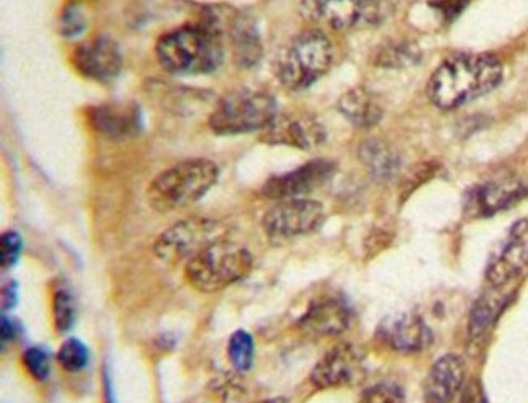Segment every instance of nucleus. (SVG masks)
I'll return each mask as SVG.
<instances>
[{"mask_svg":"<svg viewBox=\"0 0 528 403\" xmlns=\"http://www.w3.org/2000/svg\"><path fill=\"white\" fill-rule=\"evenodd\" d=\"M324 221V205L304 197L278 200V204L269 208L262 218V228L272 243H285L299 236L316 233Z\"/></svg>","mask_w":528,"mask_h":403,"instance_id":"obj_9","label":"nucleus"},{"mask_svg":"<svg viewBox=\"0 0 528 403\" xmlns=\"http://www.w3.org/2000/svg\"><path fill=\"white\" fill-rule=\"evenodd\" d=\"M353 309L340 296H321L309 304L298 327L309 338L340 337L353 324Z\"/></svg>","mask_w":528,"mask_h":403,"instance_id":"obj_14","label":"nucleus"},{"mask_svg":"<svg viewBox=\"0 0 528 403\" xmlns=\"http://www.w3.org/2000/svg\"><path fill=\"white\" fill-rule=\"evenodd\" d=\"M52 319L57 334H67L77 322V303L69 288L59 286L52 298Z\"/></svg>","mask_w":528,"mask_h":403,"instance_id":"obj_25","label":"nucleus"},{"mask_svg":"<svg viewBox=\"0 0 528 403\" xmlns=\"http://www.w3.org/2000/svg\"><path fill=\"white\" fill-rule=\"evenodd\" d=\"M91 127L111 140L137 137L143 127L142 113L135 103H104L88 111Z\"/></svg>","mask_w":528,"mask_h":403,"instance_id":"obj_18","label":"nucleus"},{"mask_svg":"<svg viewBox=\"0 0 528 403\" xmlns=\"http://www.w3.org/2000/svg\"><path fill=\"white\" fill-rule=\"evenodd\" d=\"M277 116V101L270 93L239 88L217 101L208 117V127L223 137L252 134L264 132Z\"/></svg>","mask_w":528,"mask_h":403,"instance_id":"obj_6","label":"nucleus"},{"mask_svg":"<svg viewBox=\"0 0 528 403\" xmlns=\"http://www.w3.org/2000/svg\"><path fill=\"white\" fill-rule=\"evenodd\" d=\"M88 28V13L82 4L70 2L62 9L59 17V31L67 39L78 38Z\"/></svg>","mask_w":528,"mask_h":403,"instance_id":"obj_27","label":"nucleus"},{"mask_svg":"<svg viewBox=\"0 0 528 403\" xmlns=\"http://www.w3.org/2000/svg\"><path fill=\"white\" fill-rule=\"evenodd\" d=\"M337 173L334 161L317 158L288 173L273 176L262 187V195L272 200L304 199L321 189Z\"/></svg>","mask_w":528,"mask_h":403,"instance_id":"obj_11","label":"nucleus"},{"mask_svg":"<svg viewBox=\"0 0 528 403\" xmlns=\"http://www.w3.org/2000/svg\"><path fill=\"white\" fill-rule=\"evenodd\" d=\"M72 64L82 77L98 83H109L121 74L124 57L116 39L100 35L75 49Z\"/></svg>","mask_w":528,"mask_h":403,"instance_id":"obj_12","label":"nucleus"},{"mask_svg":"<svg viewBox=\"0 0 528 403\" xmlns=\"http://www.w3.org/2000/svg\"><path fill=\"white\" fill-rule=\"evenodd\" d=\"M377 335L387 347L407 355L425 350L433 340L428 324L415 312H400L387 316L379 324Z\"/></svg>","mask_w":528,"mask_h":403,"instance_id":"obj_17","label":"nucleus"},{"mask_svg":"<svg viewBox=\"0 0 528 403\" xmlns=\"http://www.w3.org/2000/svg\"><path fill=\"white\" fill-rule=\"evenodd\" d=\"M230 233V226L215 218H186L169 226L158 236L153 244V254L168 264L179 260L187 262L208 246L230 238Z\"/></svg>","mask_w":528,"mask_h":403,"instance_id":"obj_7","label":"nucleus"},{"mask_svg":"<svg viewBox=\"0 0 528 403\" xmlns=\"http://www.w3.org/2000/svg\"><path fill=\"white\" fill-rule=\"evenodd\" d=\"M467 384V366L462 356L447 353L429 369L425 381L426 403H452Z\"/></svg>","mask_w":528,"mask_h":403,"instance_id":"obj_19","label":"nucleus"},{"mask_svg":"<svg viewBox=\"0 0 528 403\" xmlns=\"http://www.w3.org/2000/svg\"><path fill=\"white\" fill-rule=\"evenodd\" d=\"M324 126L311 114H278L262 132V140L299 150H314L325 142Z\"/></svg>","mask_w":528,"mask_h":403,"instance_id":"obj_16","label":"nucleus"},{"mask_svg":"<svg viewBox=\"0 0 528 403\" xmlns=\"http://www.w3.org/2000/svg\"><path fill=\"white\" fill-rule=\"evenodd\" d=\"M226 38L230 39L234 64L243 69H251L259 64L264 54V46L256 20L249 13L231 10L226 25Z\"/></svg>","mask_w":528,"mask_h":403,"instance_id":"obj_20","label":"nucleus"},{"mask_svg":"<svg viewBox=\"0 0 528 403\" xmlns=\"http://www.w3.org/2000/svg\"><path fill=\"white\" fill-rule=\"evenodd\" d=\"M334 44L324 31L304 30L280 49L273 72L286 90L303 91L324 77L334 65Z\"/></svg>","mask_w":528,"mask_h":403,"instance_id":"obj_4","label":"nucleus"},{"mask_svg":"<svg viewBox=\"0 0 528 403\" xmlns=\"http://www.w3.org/2000/svg\"><path fill=\"white\" fill-rule=\"evenodd\" d=\"M23 366L35 381L44 382L51 374V360L43 348L30 347L23 351Z\"/></svg>","mask_w":528,"mask_h":403,"instance_id":"obj_29","label":"nucleus"},{"mask_svg":"<svg viewBox=\"0 0 528 403\" xmlns=\"http://www.w3.org/2000/svg\"><path fill=\"white\" fill-rule=\"evenodd\" d=\"M17 337V325L10 319V317L2 316L0 319V342H2V348L7 343L13 342V338Z\"/></svg>","mask_w":528,"mask_h":403,"instance_id":"obj_36","label":"nucleus"},{"mask_svg":"<svg viewBox=\"0 0 528 403\" xmlns=\"http://www.w3.org/2000/svg\"><path fill=\"white\" fill-rule=\"evenodd\" d=\"M256 403H290V402H288V400L286 399H283V397H277V399H265V400H260V402H256Z\"/></svg>","mask_w":528,"mask_h":403,"instance_id":"obj_37","label":"nucleus"},{"mask_svg":"<svg viewBox=\"0 0 528 403\" xmlns=\"http://www.w3.org/2000/svg\"><path fill=\"white\" fill-rule=\"evenodd\" d=\"M57 361L69 373H80L90 363V351L80 338H67L57 351Z\"/></svg>","mask_w":528,"mask_h":403,"instance_id":"obj_26","label":"nucleus"},{"mask_svg":"<svg viewBox=\"0 0 528 403\" xmlns=\"http://www.w3.org/2000/svg\"><path fill=\"white\" fill-rule=\"evenodd\" d=\"M338 111L356 129H373L384 117V108L368 88L356 87L345 91L337 103Z\"/></svg>","mask_w":528,"mask_h":403,"instance_id":"obj_21","label":"nucleus"},{"mask_svg":"<svg viewBox=\"0 0 528 403\" xmlns=\"http://www.w3.org/2000/svg\"><path fill=\"white\" fill-rule=\"evenodd\" d=\"M358 403H405V394L392 382H381L364 390Z\"/></svg>","mask_w":528,"mask_h":403,"instance_id":"obj_30","label":"nucleus"},{"mask_svg":"<svg viewBox=\"0 0 528 403\" xmlns=\"http://www.w3.org/2000/svg\"><path fill=\"white\" fill-rule=\"evenodd\" d=\"M252 267L254 257L249 249L226 238L187 260L184 275L189 285L200 293H217L241 282Z\"/></svg>","mask_w":528,"mask_h":403,"instance_id":"obj_5","label":"nucleus"},{"mask_svg":"<svg viewBox=\"0 0 528 403\" xmlns=\"http://www.w3.org/2000/svg\"><path fill=\"white\" fill-rule=\"evenodd\" d=\"M299 12L308 22L345 31L377 25L386 10L382 0H301Z\"/></svg>","mask_w":528,"mask_h":403,"instance_id":"obj_8","label":"nucleus"},{"mask_svg":"<svg viewBox=\"0 0 528 403\" xmlns=\"http://www.w3.org/2000/svg\"><path fill=\"white\" fill-rule=\"evenodd\" d=\"M460 403H488L485 390H483L480 381L472 379V381L465 384L464 390L460 394Z\"/></svg>","mask_w":528,"mask_h":403,"instance_id":"obj_34","label":"nucleus"},{"mask_svg":"<svg viewBox=\"0 0 528 403\" xmlns=\"http://www.w3.org/2000/svg\"><path fill=\"white\" fill-rule=\"evenodd\" d=\"M18 303V283L10 280L2 288V311H12Z\"/></svg>","mask_w":528,"mask_h":403,"instance_id":"obj_35","label":"nucleus"},{"mask_svg":"<svg viewBox=\"0 0 528 403\" xmlns=\"http://www.w3.org/2000/svg\"><path fill=\"white\" fill-rule=\"evenodd\" d=\"M528 267V218L511 226L504 243L486 267L491 288H504L520 277Z\"/></svg>","mask_w":528,"mask_h":403,"instance_id":"obj_13","label":"nucleus"},{"mask_svg":"<svg viewBox=\"0 0 528 403\" xmlns=\"http://www.w3.org/2000/svg\"><path fill=\"white\" fill-rule=\"evenodd\" d=\"M528 195V187L517 178H501L485 182L468 192L465 212L468 217L488 218L516 207Z\"/></svg>","mask_w":528,"mask_h":403,"instance_id":"obj_15","label":"nucleus"},{"mask_svg":"<svg viewBox=\"0 0 528 403\" xmlns=\"http://www.w3.org/2000/svg\"><path fill=\"white\" fill-rule=\"evenodd\" d=\"M231 10L207 7L197 22L169 31L156 41L161 67L174 75H208L225 61L226 25Z\"/></svg>","mask_w":528,"mask_h":403,"instance_id":"obj_1","label":"nucleus"},{"mask_svg":"<svg viewBox=\"0 0 528 403\" xmlns=\"http://www.w3.org/2000/svg\"><path fill=\"white\" fill-rule=\"evenodd\" d=\"M228 360L239 374L251 371L256 360L254 338L246 330H236L228 342Z\"/></svg>","mask_w":528,"mask_h":403,"instance_id":"obj_24","label":"nucleus"},{"mask_svg":"<svg viewBox=\"0 0 528 403\" xmlns=\"http://www.w3.org/2000/svg\"><path fill=\"white\" fill-rule=\"evenodd\" d=\"M506 296L486 293L478 299L472 312H470V321H468V335L473 343L485 342L494 325L498 322L501 312L506 309Z\"/></svg>","mask_w":528,"mask_h":403,"instance_id":"obj_22","label":"nucleus"},{"mask_svg":"<svg viewBox=\"0 0 528 403\" xmlns=\"http://www.w3.org/2000/svg\"><path fill=\"white\" fill-rule=\"evenodd\" d=\"M418 61V49L407 44H387L377 49L374 64L382 67H405Z\"/></svg>","mask_w":528,"mask_h":403,"instance_id":"obj_28","label":"nucleus"},{"mask_svg":"<svg viewBox=\"0 0 528 403\" xmlns=\"http://www.w3.org/2000/svg\"><path fill=\"white\" fill-rule=\"evenodd\" d=\"M360 160L377 179H390L400 168V156L394 148L379 139H368L361 143Z\"/></svg>","mask_w":528,"mask_h":403,"instance_id":"obj_23","label":"nucleus"},{"mask_svg":"<svg viewBox=\"0 0 528 403\" xmlns=\"http://www.w3.org/2000/svg\"><path fill=\"white\" fill-rule=\"evenodd\" d=\"M438 166H434L433 163H425V165H418L413 168L410 173L407 174V178L402 184V194L410 195L415 191L416 187L421 186L426 179L431 178L436 173Z\"/></svg>","mask_w":528,"mask_h":403,"instance_id":"obj_32","label":"nucleus"},{"mask_svg":"<svg viewBox=\"0 0 528 403\" xmlns=\"http://www.w3.org/2000/svg\"><path fill=\"white\" fill-rule=\"evenodd\" d=\"M470 4V0H433L431 5L444 15L446 20L457 17Z\"/></svg>","mask_w":528,"mask_h":403,"instance_id":"obj_33","label":"nucleus"},{"mask_svg":"<svg viewBox=\"0 0 528 403\" xmlns=\"http://www.w3.org/2000/svg\"><path fill=\"white\" fill-rule=\"evenodd\" d=\"M220 178V168L207 158H192L165 169L147 189V200L156 212L169 213L192 207L210 192Z\"/></svg>","mask_w":528,"mask_h":403,"instance_id":"obj_3","label":"nucleus"},{"mask_svg":"<svg viewBox=\"0 0 528 403\" xmlns=\"http://www.w3.org/2000/svg\"><path fill=\"white\" fill-rule=\"evenodd\" d=\"M368 374L366 356L353 343L342 342L330 348L312 368V386L319 390L355 387Z\"/></svg>","mask_w":528,"mask_h":403,"instance_id":"obj_10","label":"nucleus"},{"mask_svg":"<svg viewBox=\"0 0 528 403\" xmlns=\"http://www.w3.org/2000/svg\"><path fill=\"white\" fill-rule=\"evenodd\" d=\"M503 82V65L491 54H457L434 70L426 93L434 106L449 111L488 95Z\"/></svg>","mask_w":528,"mask_h":403,"instance_id":"obj_2","label":"nucleus"},{"mask_svg":"<svg viewBox=\"0 0 528 403\" xmlns=\"http://www.w3.org/2000/svg\"><path fill=\"white\" fill-rule=\"evenodd\" d=\"M23 252V238L17 231H5L0 236V265L2 270H10L17 265Z\"/></svg>","mask_w":528,"mask_h":403,"instance_id":"obj_31","label":"nucleus"}]
</instances>
